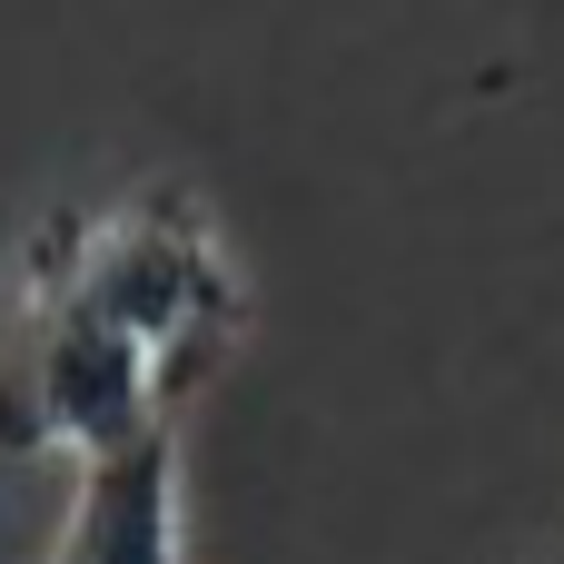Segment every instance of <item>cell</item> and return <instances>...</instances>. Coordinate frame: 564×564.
<instances>
[{
    "instance_id": "3957f363",
    "label": "cell",
    "mask_w": 564,
    "mask_h": 564,
    "mask_svg": "<svg viewBox=\"0 0 564 564\" xmlns=\"http://www.w3.org/2000/svg\"><path fill=\"white\" fill-rule=\"evenodd\" d=\"M525 564H564V535H555V545H545V555H525Z\"/></svg>"
},
{
    "instance_id": "7a4b0ae2",
    "label": "cell",
    "mask_w": 564,
    "mask_h": 564,
    "mask_svg": "<svg viewBox=\"0 0 564 564\" xmlns=\"http://www.w3.org/2000/svg\"><path fill=\"white\" fill-rule=\"evenodd\" d=\"M40 564H188V476H178V426L79 456L69 496L50 516Z\"/></svg>"
},
{
    "instance_id": "6da1fadb",
    "label": "cell",
    "mask_w": 564,
    "mask_h": 564,
    "mask_svg": "<svg viewBox=\"0 0 564 564\" xmlns=\"http://www.w3.org/2000/svg\"><path fill=\"white\" fill-rule=\"evenodd\" d=\"M248 337V278L188 178L40 218L0 288V456L79 466L169 436Z\"/></svg>"
}]
</instances>
